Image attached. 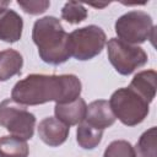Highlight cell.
Here are the masks:
<instances>
[{
	"mask_svg": "<svg viewBox=\"0 0 157 157\" xmlns=\"http://www.w3.org/2000/svg\"><path fill=\"white\" fill-rule=\"evenodd\" d=\"M156 145H157L156 128L152 126L140 136V139L134 148L135 157H157L156 156Z\"/></svg>",
	"mask_w": 157,
	"mask_h": 157,
	"instance_id": "2e32d148",
	"label": "cell"
},
{
	"mask_svg": "<svg viewBox=\"0 0 157 157\" xmlns=\"http://www.w3.org/2000/svg\"><path fill=\"white\" fill-rule=\"evenodd\" d=\"M115 119L117 118L114 117L110 109L109 102L104 99H98V101H93L87 105L83 121L96 129L104 130L105 128L113 125Z\"/></svg>",
	"mask_w": 157,
	"mask_h": 157,
	"instance_id": "9c48e42d",
	"label": "cell"
},
{
	"mask_svg": "<svg viewBox=\"0 0 157 157\" xmlns=\"http://www.w3.org/2000/svg\"><path fill=\"white\" fill-rule=\"evenodd\" d=\"M105 33L104 31L94 25H90L72 31L69 34L67 48L70 58L77 60H90L103 50L105 45Z\"/></svg>",
	"mask_w": 157,
	"mask_h": 157,
	"instance_id": "5b68a950",
	"label": "cell"
},
{
	"mask_svg": "<svg viewBox=\"0 0 157 157\" xmlns=\"http://www.w3.org/2000/svg\"><path fill=\"white\" fill-rule=\"evenodd\" d=\"M147 101L130 87L117 90L109 99V105L114 117L126 126H135L144 121L150 110Z\"/></svg>",
	"mask_w": 157,
	"mask_h": 157,
	"instance_id": "3957f363",
	"label": "cell"
},
{
	"mask_svg": "<svg viewBox=\"0 0 157 157\" xmlns=\"http://www.w3.org/2000/svg\"><path fill=\"white\" fill-rule=\"evenodd\" d=\"M22 17L11 9L0 10V39L7 43L17 42L22 36Z\"/></svg>",
	"mask_w": 157,
	"mask_h": 157,
	"instance_id": "30bf717a",
	"label": "cell"
},
{
	"mask_svg": "<svg viewBox=\"0 0 157 157\" xmlns=\"http://www.w3.org/2000/svg\"><path fill=\"white\" fill-rule=\"evenodd\" d=\"M9 1H0V10L1 9H5V7H7L9 6Z\"/></svg>",
	"mask_w": 157,
	"mask_h": 157,
	"instance_id": "ffe728a7",
	"label": "cell"
},
{
	"mask_svg": "<svg viewBox=\"0 0 157 157\" xmlns=\"http://www.w3.org/2000/svg\"><path fill=\"white\" fill-rule=\"evenodd\" d=\"M32 39L38 48L40 59L47 64L59 65L70 58L69 34L54 16H45L34 22Z\"/></svg>",
	"mask_w": 157,
	"mask_h": 157,
	"instance_id": "7a4b0ae2",
	"label": "cell"
},
{
	"mask_svg": "<svg viewBox=\"0 0 157 157\" xmlns=\"http://www.w3.org/2000/svg\"><path fill=\"white\" fill-rule=\"evenodd\" d=\"M29 147L25 139L6 135L0 137V157H28Z\"/></svg>",
	"mask_w": 157,
	"mask_h": 157,
	"instance_id": "5bb4252c",
	"label": "cell"
},
{
	"mask_svg": "<svg viewBox=\"0 0 157 157\" xmlns=\"http://www.w3.org/2000/svg\"><path fill=\"white\" fill-rule=\"evenodd\" d=\"M70 126L53 117L44 118L38 125L39 139L50 147H56L64 144L69 136Z\"/></svg>",
	"mask_w": 157,
	"mask_h": 157,
	"instance_id": "ba28073f",
	"label": "cell"
},
{
	"mask_svg": "<svg viewBox=\"0 0 157 157\" xmlns=\"http://www.w3.org/2000/svg\"><path fill=\"white\" fill-rule=\"evenodd\" d=\"M23 66L22 55L13 49H5L0 52V81H7L21 72Z\"/></svg>",
	"mask_w": 157,
	"mask_h": 157,
	"instance_id": "4fadbf2b",
	"label": "cell"
},
{
	"mask_svg": "<svg viewBox=\"0 0 157 157\" xmlns=\"http://www.w3.org/2000/svg\"><path fill=\"white\" fill-rule=\"evenodd\" d=\"M61 17L71 23V25H76L82 22L83 20H86L87 17V10L83 6V4L77 2V1H69L63 6L61 10Z\"/></svg>",
	"mask_w": 157,
	"mask_h": 157,
	"instance_id": "e0dca14e",
	"label": "cell"
},
{
	"mask_svg": "<svg viewBox=\"0 0 157 157\" xmlns=\"http://www.w3.org/2000/svg\"><path fill=\"white\" fill-rule=\"evenodd\" d=\"M91 6H94V7H104V6H107L108 4H90Z\"/></svg>",
	"mask_w": 157,
	"mask_h": 157,
	"instance_id": "44dd1931",
	"label": "cell"
},
{
	"mask_svg": "<svg viewBox=\"0 0 157 157\" xmlns=\"http://www.w3.org/2000/svg\"><path fill=\"white\" fill-rule=\"evenodd\" d=\"M103 136V130L96 129L87 123L82 121L80 123L77 131H76V140L77 144L85 148V150H92L102 140Z\"/></svg>",
	"mask_w": 157,
	"mask_h": 157,
	"instance_id": "9a60e30c",
	"label": "cell"
},
{
	"mask_svg": "<svg viewBox=\"0 0 157 157\" xmlns=\"http://www.w3.org/2000/svg\"><path fill=\"white\" fill-rule=\"evenodd\" d=\"M119 39L129 44H140L155 38V26L151 16L145 11H129L121 15L114 25Z\"/></svg>",
	"mask_w": 157,
	"mask_h": 157,
	"instance_id": "277c9868",
	"label": "cell"
},
{
	"mask_svg": "<svg viewBox=\"0 0 157 157\" xmlns=\"http://www.w3.org/2000/svg\"><path fill=\"white\" fill-rule=\"evenodd\" d=\"M0 125L11 135L28 140L34 134L36 117L25 105L7 98L0 103Z\"/></svg>",
	"mask_w": 157,
	"mask_h": 157,
	"instance_id": "8992f818",
	"label": "cell"
},
{
	"mask_svg": "<svg viewBox=\"0 0 157 157\" xmlns=\"http://www.w3.org/2000/svg\"><path fill=\"white\" fill-rule=\"evenodd\" d=\"M82 90L77 76L32 74L16 82L11 99L22 105H38L54 101L55 104L69 103L80 97Z\"/></svg>",
	"mask_w": 157,
	"mask_h": 157,
	"instance_id": "6da1fadb",
	"label": "cell"
},
{
	"mask_svg": "<svg viewBox=\"0 0 157 157\" xmlns=\"http://www.w3.org/2000/svg\"><path fill=\"white\" fill-rule=\"evenodd\" d=\"M86 109H87L86 102L78 97L77 99L69 102V103L55 104L54 113L58 120H60L67 126H71V125H77L83 121L85 115H86Z\"/></svg>",
	"mask_w": 157,
	"mask_h": 157,
	"instance_id": "8fae6325",
	"label": "cell"
},
{
	"mask_svg": "<svg viewBox=\"0 0 157 157\" xmlns=\"http://www.w3.org/2000/svg\"><path fill=\"white\" fill-rule=\"evenodd\" d=\"M108 59L120 75H130L147 63L146 52L137 45L129 44L118 38H112L107 44Z\"/></svg>",
	"mask_w": 157,
	"mask_h": 157,
	"instance_id": "52a82bcc",
	"label": "cell"
},
{
	"mask_svg": "<svg viewBox=\"0 0 157 157\" xmlns=\"http://www.w3.org/2000/svg\"><path fill=\"white\" fill-rule=\"evenodd\" d=\"M156 78L157 74L155 70H145L134 76L129 87L151 103L156 96Z\"/></svg>",
	"mask_w": 157,
	"mask_h": 157,
	"instance_id": "7c38bea8",
	"label": "cell"
},
{
	"mask_svg": "<svg viewBox=\"0 0 157 157\" xmlns=\"http://www.w3.org/2000/svg\"><path fill=\"white\" fill-rule=\"evenodd\" d=\"M17 5L23 9L25 12L31 15H39L43 13L49 6V1H17Z\"/></svg>",
	"mask_w": 157,
	"mask_h": 157,
	"instance_id": "d6986e66",
	"label": "cell"
},
{
	"mask_svg": "<svg viewBox=\"0 0 157 157\" xmlns=\"http://www.w3.org/2000/svg\"><path fill=\"white\" fill-rule=\"evenodd\" d=\"M103 157H135L134 147L125 140H115L108 145Z\"/></svg>",
	"mask_w": 157,
	"mask_h": 157,
	"instance_id": "ac0fdd59",
	"label": "cell"
}]
</instances>
